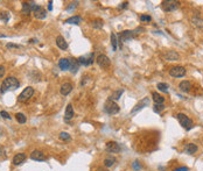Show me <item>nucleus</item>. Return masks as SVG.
Segmentation results:
<instances>
[{"mask_svg":"<svg viewBox=\"0 0 203 171\" xmlns=\"http://www.w3.org/2000/svg\"><path fill=\"white\" fill-rule=\"evenodd\" d=\"M19 86H20V82L15 77H7V78L4 79V82H2L1 86H0V92L5 93L8 90L13 91V90H17Z\"/></svg>","mask_w":203,"mask_h":171,"instance_id":"f257e3e1","label":"nucleus"},{"mask_svg":"<svg viewBox=\"0 0 203 171\" xmlns=\"http://www.w3.org/2000/svg\"><path fill=\"white\" fill-rule=\"evenodd\" d=\"M104 111L107 113V114H110V115H115L117 113H119L120 107L118 106V104H117L116 101L107 100L104 104Z\"/></svg>","mask_w":203,"mask_h":171,"instance_id":"f03ea898","label":"nucleus"},{"mask_svg":"<svg viewBox=\"0 0 203 171\" xmlns=\"http://www.w3.org/2000/svg\"><path fill=\"white\" fill-rule=\"evenodd\" d=\"M176 119L179 120V122H180V125L183 128H186V129H192L193 128V125H194L193 124V120L188 118L186 114L179 113V114H176Z\"/></svg>","mask_w":203,"mask_h":171,"instance_id":"7ed1b4c3","label":"nucleus"},{"mask_svg":"<svg viewBox=\"0 0 203 171\" xmlns=\"http://www.w3.org/2000/svg\"><path fill=\"white\" fill-rule=\"evenodd\" d=\"M179 7H180V2L175 1V0H167V1L161 2V8L165 12H173L175 9H178Z\"/></svg>","mask_w":203,"mask_h":171,"instance_id":"20e7f679","label":"nucleus"},{"mask_svg":"<svg viewBox=\"0 0 203 171\" xmlns=\"http://www.w3.org/2000/svg\"><path fill=\"white\" fill-rule=\"evenodd\" d=\"M33 95H34V89H33L32 86H27V87L19 95L18 101H19V102H25V101L29 100V99L33 97Z\"/></svg>","mask_w":203,"mask_h":171,"instance_id":"39448f33","label":"nucleus"},{"mask_svg":"<svg viewBox=\"0 0 203 171\" xmlns=\"http://www.w3.org/2000/svg\"><path fill=\"white\" fill-rule=\"evenodd\" d=\"M186 73L187 70L183 66H173L169 69V75L174 78H182V77L186 76Z\"/></svg>","mask_w":203,"mask_h":171,"instance_id":"423d86ee","label":"nucleus"},{"mask_svg":"<svg viewBox=\"0 0 203 171\" xmlns=\"http://www.w3.org/2000/svg\"><path fill=\"white\" fill-rule=\"evenodd\" d=\"M78 59V62H80V64L81 65H84V66H89V65H91L95 62V54L91 53L89 54V55H85V56H81Z\"/></svg>","mask_w":203,"mask_h":171,"instance_id":"0eeeda50","label":"nucleus"},{"mask_svg":"<svg viewBox=\"0 0 203 171\" xmlns=\"http://www.w3.org/2000/svg\"><path fill=\"white\" fill-rule=\"evenodd\" d=\"M96 62H97V64L100 66V68H103V69H106V68H109L111 64V61L110 58L106 56V55H98L97 56V58H96Z\"/></svg>","mask_w":203,"mask_h":171,"instance_id":"6e6552de","label":"nucleus"},{"mask_svg":"<svg viewBox=\"0 0 203 171\" xmlns=\"http://www.w3.org/2000/svg\"><path fill=\"white\" fill-rule=\"evenodd\" d=\"M105 150L107 151V153L110 154H117L120 151V146L115 141H110L106 143V146H105Z\"/></svg>","mask_w":203,"mask_h":171,"instance_id":"1a4fd4ad","label":"nucleus"},{"mask_svg":"<svg viewBox=\"0 0 203 171\" xmlns=\"http://www.w3.org/2000/svg\"><path fill=\"white\" fill-rule=\"evenodd\" d=\"M37 5H35L34 1H29V2H22V9H21V13L23 15H28L29 13L32 11H34L35 7Z\"/></svg>","mask_w":203,"mask_h":171,"instance_id":"9d476101","label":"nucleus"},{"mask_svg":"<svg viewBox=\"0 0 203 171\" xmlns=\"http://www.w3.org/2000/svg\"><path fill=\"white\" fill-rule=\"evenodd\" d=\"M162 56L166 61H170V62H173V61H178V59L180 58V55L176 53V51H174V50H168V51L163 53Z\"/></svg>","mask_w":203,"mask_h":171,"instance_id":"9b49d317","label":"nucleus"},{"mask_svg":"<svg viewBox=\"0 0 203 171\" xmlns=\"http://www.w3.org/2000/svg\"><path fill=\"white\" fill-rule=\"evenodd\" d=\"M150 105V99L148 98H144L142 100H140L139 101V104H137L135 106H134V108L132 110V114H134V113H137L138 111H141L144 107H147Z\"/></svg>","mask_w":203,"mask_h":171,"instance_id":"f8f14e48","label":"nucleus"},{"mask_svg":"<svg viewBox=\"0 0 203 171\" xmlns=\"http://www.w3.org/2000/svg\"><path fill=\"white\" fill-rule=\"evenodd\" d=\"M30 158L34 159V161L42 162V161H46L47 157H46V155L42 153L41 150H33L32 154H30Z\"/></svg>","mask_w":203,"mask_h":171,"instance_id":"ddd939ff","label":"nucleus"},{"mask_svg":"<svg viewBox=\"0 0 203 171\" xmlns=\"http://www.w3.org/2000/svg\"><path fill=\"white\" fill-rule=\"evenodd\" d=\"M132 39H133V32H131V30H124V32H122L120 37H119V46L122 47L123 41H130Z\"/></svg>","mask_w":203,"mask_h":171,"instance_id":"4468645a","label":"nucleus"},{"mask_svg":"<svg viewBox=\"0 0 203 171\" xmlns=\"http://www.w3.org/2000/svg\"><path fill=\"white\" fill-rule=\"evenodd\" d=\"M33 12H34V17L36 19L42 20V19H45L47 17V11L43 8V7L39 6V5L35 7V9L33 11Z\"/></svg>","mask_w":203,"mask_h":171,"instance_id":"2eb2a0df","label":"nucleus"},{"mask_svg":"<svg viewBox=\"0 0 203 171\" xmlns=\"http://www.w3.org/2000/svg\"><path fill=\"white\" fill-rule=\"evenodd\" d=\"M25 159H26V154H23V153L17 154V155L13 157V159H12V163L14 165H20L25 162Z\"/></svg>","mask_w":203,"mask_h":171,"instance_id":"dca6fc26","label":"nucleus"},{"mask_svg":"<svg viewBox=\"0 0 203 171\" xmlns=\"http://www.w3.org/2000/svg\"><path fill=\"white\" fill-rule=\"evenodd\" d=\"M56 46H57L61 50H67L68 49V43L65 41V39H64L63 36H57L56 37Z\"/></svg>","mask_w":203,"mask_h":171,"instance_id":"f3484780","label":"nucleus"},{"mask_svg":"<svg viewBox=\"0 0 203 171\" xmlns=\"http://www.w3.org/2000/svg\"><path fill=\"white\" fill-rule=\"evenodd\" d=\"M72 91V85L70 83H64L61 85V89H60V92L62 95H68Z\"/></svg>","mask_w":203,"mask_h":171,"instance_id":"a211bd4d","label":"nucleus"},{"mask_svg":"<svg viewBox=\"0 0 203 171\" xmlns=\"http://www.w3.org/2000/svg\"><path fill=\"white\" fill-rule=\"evenodd\" d=\"M58 68L62 71L69 70L70 69V59L68 58H61L58 61Z\"/></svg>","mask_w":203,"mask_h":171,"instance_id":"6ab92c4d","label":"nucleus"},{"mask_svg":"<svg viewBox=\"0 0 203 171\" xmlns=\"http://www.w3.org/2000/svg\"><path fill=\"white\" fill-rule=\"evenodd\" d=\"M179 89L182 91V92H189L190 89H192V83L189 80H182V82L179 84Z\"/></svg>","mask_w":203,"mask_h":171,"instance_id":"aec40b11","label":"nucleus"},{"mask_svg":"<svg viewBox=\"0 0 203 171\" xmlns=\"http://www.w3.org/2000/svg\"><path fill=\"white\" fill-rule=\"evenodd\" d=\"M123 93H124V89H119V90H116V91H113V92L111 93L110 98H109V100H112V101L119 100Z\"/></svg>","mask_w":203,"mask_h":171,"instance_id":"412c9836","label":"nucleus"},{"mask_svg":"<svg viewBox=\"0 0 203 171\" xmlns=\"http://www.w3.org/2000/svg\"><path fill=\"white\" fill-rule=\"evenodd\" d=\"M74 114H75V112H74V107H72L71 104H69V105L67 106V108H65L64 118H65V120H70V119L74 118Z\"/></svg>","mask_w":203,"mask_h":171,"instance_id":"4be33fe9","label":"nucleus"},{"mask_svg":"<svg viewBox=\"0 0 203 171\" xmlns=\"http://www.w3.org/2000/svg\"><path fill=\"white\" fill-rule=\"evenodd\" d=\"M80 62H78V59H70V71L72 72V73H76L78 69H80Z\"/></svg>","mask_w":203,"mask_h":171,"instance_id":"5701e85b","label":"nucleus"},{"mask_svg":"<svg viewBox=\"0 0 203 171\" xmlns=\"http://www.w3.org/2000/svg\"><path fill=\"white\" fill-rule=\"evenodd\" d=\"M197 146L196 144H194V143H188L186 146V148H185V151H186L187 154H189V155H194V154L197 151Z\"/></svg>","mask_w":203,"mask_h":171,"instance_id":"b1692460","label":"nucleus"},{"mask_svg":"<svg viewBox=\"0 0 203 171\" xmlns=\"http://www.w3.org/2000/svg\"><path fill=\"white\" fill-rule=\"evenodd\" d=\"M82 22V18L78 15H74V17H70L65 20V24H80Z\"/></svg>","mask_w":203,"mask_h":171,"instance_id":"393cba45","label":"nucleus"},{"mask_svg":"<svg viewBox=\"0 0 203 171\" xmlns=\"http://www.w3.org/2000/svg\"><path fill=\"white\" fill-rule=\"evenodd\" d=\"M152 98H153V101L155 104H163V101H165V98L161 95H159L158 92H153L152 93Z\"/></svg>","mask_w":203,"mask_h":171,"instance_id":"a878e982","label":"nucleus"},{"mask_svg":"<svg viewBox=\"0 0 203 171\" xmlns=\"http://www.w3.org/2000/svg\"><path fill=\"white\" fill-rule=\"evenodd\" d=\"M103 24H104V22H103L102 19H95L92 22H91V26H92V28H95V29H102L103 28Z\"/></svg>","mask_w":203,"mask_h":171,"instance_id":"bb28decb","label":"nucleus"},{"mask_svg":"<svg viewBox=\"0 0 203 171\" xmlns=\"http://www.w3.org/2000/svg\"><path fill=\"white\" fill-rule=\"evenodd\" d=\"M192 24L197 27V28H203V20L198 17H193L192 18Z\"/></svg>","mask_w":203,"mask_h":171,"instance_id":"cd10ccee","label":"nucleus"},{"mask_svg":"<svg viewBox=\"0 0 203 171\" xmlns=\"http://www.w3.org/2000/svg\"><path fill=\"white\" fill-rule=\"evenodd\" d=\"M116 162H117V159L115 158V157L109 156V157H106V158L104 159V166H106V168H111V166L115 165Z\"/></svg>","mask_w":203,"mask_h":171,"instance_id":"c85d7f7f","label":"nucleus"},{"mask_svg":"<svg viewBox=\"0 0 203 171\" xmlns=\"http://www.w3.org/2000/svg\"><path fill=\"white\" fill-rule=\"evenodd\" d=\"M15 119H17V121L19 124H25L26 120H27V118L25 117V114H22V113H17L15 114Z\"/></svg>","mask_w":203,"mask_h":171,"instance_id":"c756f323","label":"nucleus"},{"mask_svg":"<svg viewBox=\"0 0 203 171\" xmlns=\"http://www.w3.org/2000/svg\"><path fill=\"white\" fill-rule=\"evenodd\" d=\"M157 87L159 91H161V92H167L168 91V85L166 84V83H158Z\"/></svg>","mask_w":203,"mask_h":171,"instance_id":"7c9ffc66","label":"nucleus"},{"mask_svg":"<svg viewBox=\"0 0 203 171\" xmlns=\"http://www.w3.org/2000/svg\"><path fill=\"white\" fill-rule=\"evenodd\" d=\"M117 43H118V40H117L116 34L112 33V34H111V44H112V48H113L115 51L117 50Z\"/></svg>","mask_w":203,"mask_h":171,"instance_id":"2f4dec72","label":"nucleus"},{"mask_svg":"<svg viewBox=\"0 0 203 171\" xmlns=\"http://www.w3.org/2000/svg\"><path fill=\"white\" fill-rule=\"evenodd\" d=\"M163 110H165V105H163V104H155L154 107H153V111H154L155 113L162 112Z\"/></svg>","mask_w":203,"mask_h":171,"instance_id":"473e14b6","label":"nucleus"},{"mask_svg":"<svg viewBox=\"0 0 203 171\" xmlns=\"http://www.w3.org/2000/svg\"><path fill=\"white\" fill-rule=\"evenodd\" d=\"M60 139H61L62 141H69L70 135L68 134V133H65V132H62V133L60 134Z\"/></svg>","mask_w":203,"mask_h":171,"instance_id":"72a5a7b5","label":"nucleus"},{"mask_svg":"<svg viewBox=\"0 0 203 171\" xmlns=\"http://www.w3.org/2000/svg\"><path fill=\"white\" fill-rule=\"evenodd\" d=\"M7 49H10V50H15V49H20V46H18V44H14V43H7V46H6Z\"/></svg>","mask_w":203,"mask_h":171,"instance_id":"f704fd0d","label":"nucleus"},{"mask_svg":"<svg viewBox=\"0 0 203 171\" xmlns=\"http://www.w3.org/2000/svg\"><path fill=\"white\" fill-rule=\"evenodd\" d=\"M0 18L2 19L5 22H7L8 20H10V13H7V12H2V13H0Z\"/></svg>","mask_w":203,"mask_h":171,"instance_id":"c9c22d12","label":"nucleus"},{"mask_svg":"<svg viewBox=\"0 0 203 171\" xmlns=\"http://www.w3.org/2000/svg\"><path fill=\"white\" fill-rule=\"evenodd\" d=\"M132 168H133L135 171H138L141 169V164H140V162H138V161H134L133 163H132Z\"/></svg>","mask_w":203,"mask_h":171,"instance_id":"e433bc0d","label":"nucleus"},{"mask_svg":"<svg viewBox=\"0 0 203 171\" xmlns=\"http://www.w3.org/2000/svg\"><path fill=\"white\" fill-rule=\"evenodd\" d=\"M152 18H151V15H140V21H151Z\"/></svg>","mask_w":203,"mask_h":171,"instance_id":"4c0bfd02","label":"nucleus"},{"mask_svg":"<svg viewBox=\"0 0 203 171\" xmlns=\"http://www.w3.org/2000/svg\"><path fill=\"white\" fill-rule=\"evenodd\" d=\"M77 5H78V2H77V1H75V2H71V4H70V6L67 7V11H71L72 8H76Z\"/></svg>","mask_w":203,"mask_h":171,"instance_id":"58836bf2","label":"nucleus"},{"mask_svg":"<svg viewBox=\"0 0 203 171\" xmlns=\"http://www.w3.org/2000/svg\"><path fill=\"white\" fill-rule=\"evenodd\" d=\"M0 115H1V117H2V118H4V119H8V120L11 119V117H10V114H8V113L6 112V111H1V112H0Z\"/></svg>","mask_w":203,"mask_h":171,"instance_id":"ea45409f","label":"nucleus"},{"mask_svg":"<svg viewBox=\"0 0 203 171\" xmlns=\"http://www.w3.org/2000/svg\"><path fill=\"white\" fill-rule=\"evenodd\" d=\"M89 79H90V76H88V75H85V76L83 77V78H82V82H81L82 86H83V85H85V83H87Z\"/></svg>","mask_w":203,"mask_h":171,"instance_id":"a19ab883","label":"nucleus"},{"mask_svg":"<svg viewBox=\"0 0 203 171\" xmlns=\"http://www.w3.org/2000/svg\"><path fill=\"white\" fill-rule=\"evenodd\" d=\"M174 171H189V169H188L187 166H180V168H178V169H175Z\"/></svg>","mask_w":203,"mask_h":171,"instance_id":"79ce46f5","label":"nucleus"},{"mask_svg":"<svg viewBox=\"0 0 203 171\" xmlns=\"http://www.w3.org/2000/svg\"><path fill=\"white\" fill-rule=\"evenodd\" d=\"M5 75V68L2 65H0V78Z\"/></svg>","mask_w":203,"mask_h":171,"instance_id":"37998d69","label":"nucleus"},{"mask_svg":"<svg viewBox=\"0 0 203 171\" xmlns=\"http://www.w3.org/2000/svg\"><path fill=\"white\" fill-rule=\"evenodd\" d=\"M127 5H128L127 1H124V2H122V4H120L119 8H126V7H127Z\"/></svg>","mask_w":203,"mask_h":171,"instance_id":"c03bdc74","label":"nucleus"},{"mask_svg":"<svg viewBox=\"0 0 203 171\" xmlns=\"http://www.w3.org/2000/svg\"><path fill=\"white\" fill-rule=\"evenodd\" d=\"M48 9H49V11L53 9V1H49V2H48Z\"/></svg>","mask_w":203,"mask_h":171,"instance_id":"a18cd8bd","label":"nucleus"},{"mask_svg":"<svg viewBox=\"0 0 203 171\" xmlns=\"http://www.w3.org/2000/svg\"><path fill=\"white\" fill-rule=\"evenodd\" d=\"M37 40H35V39H32V40H29V43H36Z\"/></svg>","mask_w":203,"mask_h":171,"instance_id":"49530a36","label":"nucleus"},{"mask_svg":"<svg viewBox=\"0 0 203 171\" xmlns=\"http://www.w3.org/2000/svg\"><path fill=\"white\" fill-rule=\"evenodd\" d=\"M102 171H104V170H102Z\"/></svg>","mask_w":203,"mask_h":171,"instance_id":"de8ad7c7","label":"nucleus"}]
</instances>
